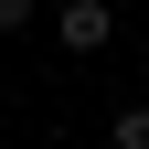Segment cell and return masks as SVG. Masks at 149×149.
<instances>
[{"label":"cell","mask_w":149,"mask_h":149,"mask_svg":"<svg viewBox=\"0 0 149 149\" xmlns=\"http://www.w3.org/2000/svg\"><path fill=\"white\" fill-rule=\"evenodd\" d=\"M53 43L64 53H107L117 43V0H64V11H53Z\"/></svg>","instance_id":"6da1fadb"},{"label":"cell","mask_w":149,"mask_h":149,"mask_svg":"<svg viewBox=\"0 0 149 149\" xmlns=\"http://www.w3.org/2000/svg\"><path fill=\"white\" fill-rule=\"evenodd\" d=\"M107 149H149V107H117L107 117Z\"/></svg>","instance_id":"7a4b0ae2"},{"label":"cell","mask_w":149,"mask_h":149,"mask_svg":"<svg viewBox=\"0 0 149 149\" xmlns=\"http://www.w3.org/2000/svg\"><path fill=\"white\" fill-rule=\"evenodd\" d=\"M32 11H43V0H0V32H32Z\"/></svg>","instance_id":"3957f363"}]
</instances>
